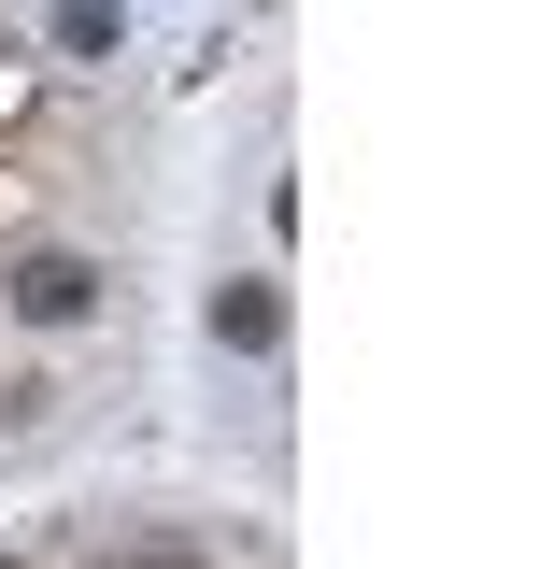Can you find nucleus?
I'll list each match as a JSON object with an SVG mask.
<instances>
[{
	"label": "nucleus",
	"mask_w": 540,
	"mask_h": 569,
	"mask_svg": "<svg viewBox=\"0 0 540 569\" xmlns=\"http://www.w3.org/2000/svg\"><path fill=\"white\" fill-rule=\"evenodd\" d=\"M0 299H14L29 328H86V313L114 299V271H100V257H71V242H43V257H14V271H0Z\"/></svg>",
	"instance_id": "nucleus-1"
},
{
	"label": "nucleus",
	"mask_w": 540,
	"mask_h": 569,
	"mask_svg": "<svg viewBox=\"0 0 540 569\" xmlns=\"http://www.w3.org/2000/svg\"><path fill=\"white\" fill-rule=\"evenodd\" d=\"M114 43H129L114 0H58V58H114Z\"/></svg>",
	"instance_id": "nucleus-3"
},
{
	"label": "nucleus",
	"mask_w": 540,
	"mask_h": 569,
	"mask_svg": "<svg viewBox=\"0 0 540 569\" xmlns=\"http://www.w3.org/2000/svg\"><path fill=\"white\" fill-rule=\"evenodd\" d=\"M0 569H29V556H0Z\"/></svg>",
	"instance_id": "nucleus-4"
},
{
	"label": "nucleus",
	"mask_w": 540,
	"mask_h": 569,
	"mask_svg": "<svg viewBox=\"0 0 540 569\" xmlns=\"http://www.w3.org/2000/svg\"><path fill=\"white\" fill-rule=\"evenodd\" d=\"M200 328H213L228 356H284V284H213Z\"/></svg>",
	"instance_id": "nucleus-2"
}]
</instances>
